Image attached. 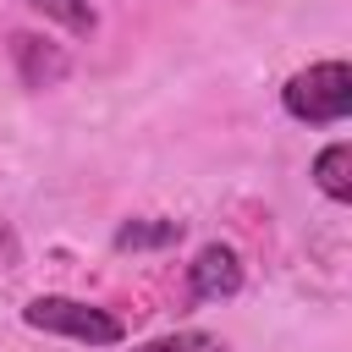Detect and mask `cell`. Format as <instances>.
<instances>
[{
    "label": "cell",
    "instance_id": "52a82bcc",
    "mask_svg": "<svg viewBox=\"0 0 352 352\" xmlns=\"http://www.w3.org/2000/svg\"><path fill=\"white\" fill-rule=\"evenodd\" d=\"M33 11H44L50 22H60L66 33H77V38H88L94 28H99V11L88 6V0H28Z\"/></svg>",
    "mask_w": 352,
    "mask_h": 352
},
{
    "label": "cell",
    "instance_id": "ba28073f",
    "mask_svg": "<svg viewBox=\"0 0 352 352\" xmlns=\"http://www.w3.org/2000/svg\"><path fill=\"white\" fill-rule=\"evenodd\" d=\"M132 352H226L214 336H204V330H170V336H160V341H143V346H132Z\"/></svg>",
    "mask_w": 352,
    "mask_h": 352
},
{
    "label": "cell",
    "instance_id": "3957f363",
    "mask_svg": "<svg viewBox=\"0 0 352 352\" xmlns=\"http://www.w3.org/2000/svg\"><path fill=\"white\" fill-rule=\"evenodd\" d=\"M187 292H192L198 302L236 297V292H242V258H236V248H226V242L198 248V258L187 264Z\"/></svg>",
    "mask_w": 352,
    "mask_h": 352
},
{
    "label": "cell",
    "instance_id": "7a4b0ae2",
    "mask_svg": "<svg viewBox=\"0 0 352 352\" xmlns=\"http://www.w3.org/2000/svg\"><path fill=\"white\" fill-rule=\"evenodd\" d=\"M22 319L33 330H50V336H72V341H88V346H116L121 341V319L94 308V302H77V297H33L22 308Z\"/></svg>",
    "mask_w": 352,
    "mask_h": 352
},
{
    "label": "cell",
    "instance_id": "5b68a950",
    "mask_svg": "<svg viewBox=\"0 0 352 352\" xmlns=\"http://www.w3.org/2000/svg\"><path fill=\"white\" fill-rule=\"evenodd\" d=\"M314 182H319L324 198L346 204V198H352V143H330V148H319V160H314Z\"/></svg>",
    "mask_w": 352,
    "mask_h": 352
},
{
    "label": "cell",
    "instance_id": "8992f818",
    "mask_svg": "<svg viewBox=\"0 0 352 352\" xmlns=\"http://www.w3.org/2000/svg\"><path fill=\"white\" fill-rule=\"evenodd\" d=\"M176 242H182V220H126V226H116L121 253H148V248H176Z\"/></svg>",
    "mask_w": 352,
    "mask_h": 352
},
{
    "label": "cell",
    "instance_id": "277c9868",
    "mask_svg": "<svg viewBox=\"0 0 352 352\" xmlns=\"http://www.w3.org/2000/svg\"><path fill=\"white\" fill-rule=\"evenodd\" d=\"M11 60H16V77L28 82V88H55V82H66V72H72V55L60 50V44H50L44 33H11Z\"/></svg>",
    "mask_w": 352,
    "mask_h": 352
},
{
    "label": "cell",
    "instance_id": "6da1fadb",
    "mask_svg": "<svg viewBox=\"0 0 352 352\" xmlns=\"http://www.w3.org/2000/svg\"><path fill=\"white\" fill-rule=\"evenodd\" d=\"M280 99H286V110H292L297 121L330 126V121H341V116L352 110V66H346V60H319V66L297 72V77L280 88Z\"/></svg>",
    "mask_w": 352,
    "mask_h": 352
}]
</instances>
